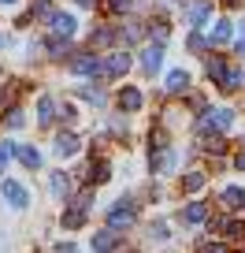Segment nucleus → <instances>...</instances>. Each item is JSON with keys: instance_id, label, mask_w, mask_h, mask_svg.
<instances>
[{"instance_id": "ea45409f", "label": "nucleus", "mask_w": 245, "mask_h": 253, "mask_svg": "<svg viewBox=\"0 0 245 253\" xmlns=\"http://www.w3.org/2000/svg\"><path fill=\"white\" fill-rule=\"evenodd\" d=\"M74 4H78V8H93L97 0H74Z\"/></svg>"}, {"instance_id": "ddd939ff", "label": "nucleus", "mask_w": 245, "mask_h": 253, "mask_svg": "<svg viewBox=\"0 0 245 253\" xmlns=\"http://www.w3.org/2000/svg\"><path fill=\"white\" fill-rule=\"evenodd\" d=\"M223 205H227L230 212H238V209L245 205V190L242 186H227V190H223Z\"/></svg>"}, {"instance_id": "a878e982", "label": "nucleus", "mask_w": 245, "mask_h": 253, "mask_svg": "<svg viewBox=\"0 0 245 253\" xmlns=\"http://www.w3.org/2000/svg\"><path fill=\"white\" fill-rule=\"evenodd\" d=\"M34 15L37 19H52L56 11H52V0H34Z\"/></svg>"}, {"instance_id": "c756f323", "label": "nucleus", "mask_w": 245, "mask_h": 253, "mask_svg": "<svg viewBox=\"0 0 245 253\" xmlns=\"http://www.w3.org/2000/svg\"><path fill=\"white\" fill-rule=\"evenodd\" d=\"M238 86H245V71H230L223 82V89H238Z\"/></svg>"}, {"instance_id": "393cba45", "label": "nucleus", "mask_w": 245, "mask_h": 253, "mask_svg": "<svg viewBox=\"0 0 245 253\" xmlns=\"http://www.w3.org/2000/svg\"><path fill=\"white\" fill-rule=\"evenodd\" d=\"M48 52H52L56 60H60V56H71V41H67V38H52V41H48Z\"/></svg>"}, {"instance_id": "c9c22d12", "label": "nucleus", "mask_w": 245, "mask_h": 253, "mask_svg": "<svg viewBox=\"0 0 245 253\" xmlns=\"http://www.w3.org/2000/svg\"><path fill=\"white\" fill-rule=\"evenodd\" d=\"M8 126H23V112H15V108H11V116H8Z\"/></svg>"}, {"instance_id": "f704fd0d", "label": "nucleus", "mask_w": 245, "mask_h": 253, "mask_svg": "<svg viewBox=\"0 0 245 253\" xmlns=\"http://www.w3.org/2000/svg\"><path fill=\"white\" fill-rule=\"evenodd\" d=\"M108 8H111V11H127L130 0H108Z\"/></svg>"}, {"instance_id": "1a4fd4ad", "label": "nucleus", "mask_w": 245, "mask_h": 253, "mask_svg": "<svg viewBox=\"0 0 245 253\" xmlns=\"http://www.w3.org/2000/svg\"><path fill=\"white\" fill-rule=\"evenodd\" d=\"M205 71H208V79H215L223 86V82H227V75H230V67H227V60H223V56H212V60L205 63Z\"/></svg>"}, {"instance_id": "a19ab883", "label": "nucleus", "mask_w": 245, "mask_h": 253, "mask_svg": "<svg viewBox=\"0 0 245 253\" xmlns=\"http://www.w3.org/2000/svg\"><path fill=\"white\" fill-rule=\"evenodd\" d=\"M0 48H8V34H0Z\"/></svg>"}, {"instance_id": "79ce46f5", "label": "nucleus", "mask_w": 245, "mask_h": 253, "mask_svg": "<svg viewBox=\"0 0 245 253\" xmlns=\"http://www.w3.org/2000/svg\"><path fill=\"white\" fill-rule=\"evenodd\" d=\"M223 4H227V8H238V4H242V0H223Z\"/></svg>"}, {"instance_id": "6ab92c4d", "label": "nucleus", "mask_w": 245, "mask_h": 253, "mask_svg": "<svg viewBox=\"0 0 245 253\" xmlns=\"http://www.w3.org/2000/svg\"><path fill=\"white\" fill-rule=\"evenodd\" d=\"M205 182H208V175H205V171H190V175H182V190H186V194H197Z\"/></svg>"}, {"instance_id": "473e14b6", "label": "nucleus", "mask_w": 245, "mask_h": 253, "mask_svg": "<svg viewBox=\"0 0 245 253\" xmlns=\"http://www.w3.org/2000/svg\"><path fill=\"white\" fill-rule=\"evenodd\" d=\"M149 34H156V41H164L167 38V23H164V19H156V26L149 23Z\"/></svg>"}, {"instance_id": "aec40b11", "label": "nucleus", "mask_w": 245, "mask_h": 253, "mask_svg": "<svg viewBox=\"0 0 245 253\" xmlns=\"http://www.w3.org/2000/svg\"><path fill=\"white\" fill-rule=\"evenodd\" d=\"M149 164H152V171H167V168L175 164V153H171V149H156Z\"/></svg>"}, {"instance_id": "39448f33", "label": "nucleus", "mask_w": 245, "mask_h": 253, "mask_svg": "<svg viewBox=\"0 0 245 253\" xmlns=\"http://www.w3.org/2000/svg\"><path fill=\"white\" fill-rule=\"evenodd\" d=\"M130 71V56L127 52H108V63H104V75L108 79H119V75Z\"/></svg>"}, {"instance_id": "58836bf2", "label": "nucleus", "mask_w": 245, "mask_h": 253, "mask_svg": "<svg viewBox=\"0 0 245 253\" xmlns=\"http://www.w3.org/2000/svg\"><path fill=\"white\" fill-rule=\"evenodd\" d=\"M234 168H238V171H245V149H242V153L234 157Z\"/></svg>"}, {"instance_id": "f3484780", "label": "nucleus", "mask_w": 245, "mask_h": 253, "mask_svg": "<svg viewBox=\"0 0 245 253\" xmlns=\"http://www.w3.org/2000/svg\"><path fill=\"white\" fill-rule=\"evenodd\" d=\"M160 60H164V52H160V45H149V48H145V52H141V67H145V71H156V67H160Z\"/></svg>"}, {"instance_id": "cd10ccee", "label": "nucleus", "mask_w": 245, "mask_h": 253, "mask_svg": "<svg viewBox=\"0 0 245 253\" xmlns=\"http://www.w3.org/2000/svg\"><path fill=\"white\" fill-rule=\"evenodd\" d=\"M111 38H115V34H111L108 26H101V30H97L93 38H89V45H97V48H101V45H111Z\"/></svg>"}, {"instance_id": "f8f14e48", "label": "nucleus", "mask_w": 245, "mask_h": 253, "mask_svg": "<svg viewBox=\"0 0 245 253\" xmlns=\"http://www.w3.org/2000/svg\"><path fill=\"white\" fill-rule=\"evenodd\" d=\"M15 157H19V164H23V168H30V171H34V168H41V153L34 149V145H19V149H15Z\"/></svg>"}, {"instance_id": "dca6fc26", "label": "nucleus", "mask_w": 245, "mask_h": 253, "mask_svg": "<svg viewBox=\"0 0 245 253\" xmlns=\"http://www.w3.org/2000/svg\"><path fill=\"white\" fill-rule=\"evenodd\" d=\"M52 119H56V101H52V97L45 93V97L37 101V123H45V126H48Z\"/></svg>"}, {"instance_id": "f03ea898", "label": "nucleus", "mask_w": 245, "mask_h": 253, "mask_svg": "<svg viewBox=\"0 0 245 253\" xmlns=\"http://www.w3.org/2000/svg\"><path fill=\"white\" fill-rule=\"evenodd\" d=\"M234 123V108H212L208 112V116H201V130H215V134H219V130H227V126Z\"/></svg>"}, {"instance_id": "9b49d317", "label": "nucleus", "mask_w": 245, "mask_h": 253, "mask_svg": "<svg viewBox=\"0 0 245 253\" xmlns=\"http://www.w3.org/2000/svg\"><path fill=\"white\" fill-rule=\"evenodd\" d=\"M108 175H111V171H108V160H93V164L86 168V179L93 182V186H101V182H108Z\"/></svg>"}, {"instance_id": "37998d69", "label": "nucleus", "mask_w": 245, "mask_h": 253, "mask_svg": "<svg viewBox=\"0 0 245 253\" xmlns=\"http://www.w3.org/2000/svg\"><path fill=\"white\" fill-rule=\"evenodd\" d=\"M238 52H242V56H245V41H238Z\"/></svg>"}, {"instance_id": "f257e3e1", "label": "nucleus", "mask_w": 245, "mask_h": 253, "mask_svg": "<svg viewBox=\"0 0 245 253\" xmlns=\"http://www.w3.org/2000/svg\"><path fill=\"white\" fill-rule=\"evenodd\" d=\"M134 220H138L134 201H130V198H119V205L108 212V231H127V227H134Z\"/></svg>"}, {"instance_id": "4468645a", "label": "nucleus", "mask_w": 245, "mask_h": 253, "mask_svg": "<svg viewBox=\"0 0 245 253\" xmlns=\"http://www.w3.org/2000/svg\"><path fill=\"white\" fill-rule=\"evenodd\" d=\"M182 220H186V223L208 220V205H205V201H190V205H186V212H182Z\"/></svg>"}, {"instance_id": "4c0bfd02", "label": "nucleus", "mask_w": 245, "mask_h": 253, "mask_svg": "<svg viewBox=\"0 0 245 253\" xmlns=\"http://www.w3.org/2000/svg\"><path fill=\"white\" fill-rule=\"evenodd\" d=\"M56 253H78V246H71V242H60V246H56Z\"/></svg>"}, {"instance_id": "a211bd4d", "label": "nucleus", "mask_w": 245, "mask_h": 253, "mask_svg": "<svg viewBox=\"0 0 245 253\" xmlns=\"http://www.w3.org/2000/svg\"><path fill=\"white\" fill-rule=\"evenodd\" d=\"M208 15H212V0H197V4L190 8V23H193V26H201Z\"/></svg>"}, {"instance_id": "2eb2a0df", "label": "nucleus", "mask_w": 245, "mask_h": 253, "mask_svg": "<svg viewBox=\"0 0 245 253\" xmlns=\"http://www.w3.org/2000/svg\"><path fill=\"white\" fill-rule=\"evenodd\" d=\"M190 89V75L186 71H171L167 75V93H186Z\"/></svg>"}, {"instance_id": "bb28decb", "label": "nucleus", "mask_w": 245, "mask_h": 253, "mask_svg": "<svg viewBox=\"0 0 245 253\" xmlns=\"http://www.w3.org/2000/svg\"><path fill=\"white\" fill-rule=\"evenodd\" d=\"M223 149H227V142L219 134H205V153H223Z\"/></svg>"}, {"instance_id": "b1692460", "label": "nucleus", "mask_w": 245, "mask_h": 253, "mask_svg": "<svg viewBox=\"0 0 245 253\" xmlns=\"http://www.w3.org/2000/svg\"><path fill=\"white\" fill-rule=\"evenodd\" d=\"M219 227H223L227 238H245V223L242 220H219Z\"/></svg>"}, {"instance_id": "e433bc0d", "label": "nucleus", "mask_w": 245, "mask_h": 253, "mask_svg": "<svg viewBox=\"0 0 245 253\" xmlns=\"http://www.w3.org/2000/svg\"><path fill=\"white\" fill-rule=\"evenodd\" d=\"M152 238H167V223H152Z\"/></svg>"}, {"instance_id": "7ed1b4c3", "label": "nucleus", "mask_w": 245, "mask_h": 253, "mask_svg": "<svg viewBox=\"0 0 245 253\" xmlns=\"http://www.w3.org/2000/svg\"><path fill=\"white\" fill-rule=\"evenodd\" d=\"M71 67H74L78 75H104V63L97 60L93 52H74V56H71Z\"/></svg>"}, {"instance_id": "423d86ee", "label": "nucleus", "mask_w": 245, "mask_h": 253, "mask_svg": "<svg viewBox=\"0 0 245 253\" xmlns=\"http://www.w3.org/2000/svg\"><path fill=\"white\" fill-rule=\"evenodd\" d=\"M119 250V231H97L93 235V253H115Z\"/></svg>"}, {"instance_id": "4be33fe9", "label": "nucleus", "mask_w": 245, "mask_h": 253, "mask_svg": "<svg viewBox=\"0 0 245 253\" xmlns=\"http://www.w3.org/2000/svg\"><path fill=\"white\" fill-rule=\"evenodd\" d=\"M230 34H234V26H230V23H215L212 26V45H227Z\"/></svg>"}, {"instance_id": "412c9836", "label": "nucleus", "mask_w": 245, "mask_h": 253, "mask_svg": "<svg viewBox=\"0 0 245 253\" xmlns=\"http://www.w3.org/2000/svg\"><path fill=\"white\" fill-rule=\"evenodd\" d=\"M82 223H86V209H78V205L64 209V227H82Z\"/></svg>"}, {"instance_id": "72a5a7b5", "label": "nucleus", "mask_w": 245, "mask_h": 253, "mask_svg": "<svg viewBox=\"0 0 245 253\" xmlns=\"http://www.w3.org/2000/svg\"><path fill=\"white\" fill-rule=\"evenodd\" d=\"M205 45H208V41L201 38V34H193V38H190V48H193V52H201V48H205Z\"/></svg>"}, {"instance_id": "7c9ffc66", "label": "nucleus", "mask_w": 245, "mask_h": 253, "mask_svg": "<svg viewBox=\"0 0 245 253\" xmlns=\"http://www.w3.org/2000/svg\"><path fill=\"white\" fill-rule=\"evenodd\" d=\"M11 153H15V145H11V142H0V171H4V168H8Z\"/></svg>"}, {"instance_id": "0eeeda50", "label": "nucleus", "mask_w": 245, "mask_h": 253, "mask_svg": "<svg viewBox=\"0 0 245 253\" xmlns=\"http://www.w3.org/2000/svg\"><path fill=\"white\" fill-rule=\"evenodd\" d=\"M56 157H74V153H78V138L71 134V130H64V134H56Z\"/></svg>"}, {"instance_id": "5701e85b", "label": "nucleus", "mask_w": 245, "mask_h": 253, "mask_svg": "<svg viewBox=\"0 0 245 253\" xmlns=\"http://www.w3.org/2000/svg\"><path fill=\"white\" fill-rule=\"evenodd\" d=\"M48 186H52V194H56V198H67V190H71V182H67V175H64V171H56L52 179H48Z\"/></svg>"}, {"instance_id": "6e6552de", "label": "nucleus", "mask_w": 245, "mask_h": 253, "mask_svg": "<svg viewBox=\"0 0 245 253\" xmlns=\"http://www.w3.org/2000/svg\"><path fill=\"white\" fill-rule=\"evenodd\" d=\"M48 23H52V34H56V38H71V34H74V19L64 15V11H56Z\"/></svg>"}, {"instance_id": "9d476101", "label": "nucleus", "mask_w": 245, "mask_h": 253, "mask_svg": "<svg viewBox=\"0 0 245 253\" xmlns=\"http://www.w3.org/2000/svg\"><path fill=\"white\" fill-rule=\"evenodd\" d=\"M119 108H123V112H138V108H141V89L127 86L123 93H119Z\"/></svg>"}, {"instance_id": "c03bdc74", "label": "nucleus", "mask_w": 245, "mask_h": 253, "mask_svg": "<svg viewBox=\"0 0 245 253\" xmlns=\"http://www.w3.org/2000/svg\"><path fill=\"white\" fill-rule=\"evenodd\" d=\"M0 4H15V0H0Z\"/></svg>"}, {"instance_id": "c85d7f7f", "label": "nucleus", "mask_w": 245, "mask_h": 253, "mask_svg": "<svg viewBox=\"0 0 245 253\" xmlns=\"http://www.w3.org/2000/svg\"><path fill=\"white\" fill-rule=\"evenodd\" d=\"M78 93L86 97V101H93V104H104V89H97V86H82Z\"/></svg>"}, {"instance_id": "2f4dec72", "label": "nucleus", "mask_w": 245, "mask_h": 253, "mask_svg": "<svg viewBox=\"0 0 245 253\" xmlns=\"http://www.w3.org/2000/svg\"><path fill=\"white\" fill-rule=\"evenodd\" d=\"M197 253H230V250H227L223 242H201V250H197Z\"/></svg>"}, {"instance_id": "20e7f679", "label": "nucleus", "mask_w": 245, "mask_h": 253, "mask_svg": "<svg viewBox=\"0 0 245 253\" xmlns=\"http://www.w3.org/2000/svg\"><path fill=\"white\" fill-rule=\"evenodd\" d=\"M0 194H4V198H8V205H15V209H23L26 201V186L23 182H15V179H4V186H0Z\"/></svg>"}]
</instances>
